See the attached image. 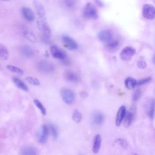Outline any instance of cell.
I'll use <instances>...</instances> for the list:
<instances>
[{
    "mask_svg": "<svg viewBox=\"0 0 155 155\" xmlns=\"http://www.w3.org/2000/svg\"><path fill=\"white\" fill-rule=\"evenodd\" d=\"M62 41L64 45L70 50H74L78 48V45L77 42L70 36L67 35H64L62 36Z\"/></svg>",
    "mask_w": 155,
    "mask_h": 155,
    "instance_id": "7",
    "label": "cell"
},
{
    "mask_svg": "<svg viewBox=\"0 0 155 155\" xmlns=\"http://www.w3.org/2000/svg\"><path fill=\"white\" fill-rule=\"evenodd\" d=\"M61 96L64 102L68 105L71 104L75 100V93L68 88H63L61 90Z\"/></svg>",
    "mask_w": 155,
    "mask_h": 155,
    "instance_id": "3",
    "label": "cell"
},
{
    "mask_svg": "<svg viewBox=\"0 0 155 155\" xmlns=\"http://www.w3.org/2000/svg\"><path fill=\"white\" fill-rule=\"evenodd\" d=\"M21 12L24 18L28 21H33L35 19V16L34 12L30 8L22 7L21 8Z\"/></svg>",
    "mask_w": 155,
    "mask_h": 155,
    "instance_id": "12",
    "label": "cell"
},
{
    "mask_svg": "<svg viewBox=\"0 0 155 155\" xmlns=\"http://www.w3.org/2000/svg\"><path fill=\"white\" fill-rule=\"evenodd\" d=\"M133 119V114L130 111H127L125 113V115L124 116V118L123 119L124 120V125L126 127L128 128L130 127L131 125L132 120Z\"/></svg>",
    "mask_w": 155,
    "mask_h": 155,
    "instance_id": "19",
    "label": "cell"
},
{
    "mask_svg": "<svg viewBox=\"0 0 155 155\" xmlns=\"http://www.w3.org/2000/svg\"><path fill=\"white\" fill-rule=\"evenodd\" d=\"M82 117L81 112L78 110H74L72 114V119L76 123H79L82 120Z\"/></svg>",
    "mask_w": 155,
    "mask_h": 155,
    "instance_id": "23",
    "label": "cell"
},
{
    "mask_svg": "<svg viewBox=\"0 0 155 155\" xmlns=\"http://www.w3.org/2000/svg\"><path fill=\"white\" fill-rule=\"evenodd\" d=\"M143 16L149 20H153L155 18V8L151 4H146L142 7Z\"/></svg>",
    "mask_w": 155,
    "mask_h": 155,
    "instance_id": "6",
    "label": "cell"
},
{
    "mask_svg": "<svg viewBox=\"0 0 155 155\" xmlns=\"http://www.w3.org/2000/svg\"><path fill=\"white\" fill-rule=\"evenodd\" d=\"M33 4L36 10L37 27L46 38L49 39L51 37V32L47 21L46 13L44 7L42 4L38 0H34Z\"/></svg>",
    "mask_w": 155,
    "mask_h": 155,
    "instance_id": "1",
    "label": "cell"
},
{
    "mask_svg": "<svg viewBox=\"0 0 155 155\" xmlns=\"http://www.w3.org/2000/svg\"><path fill=\"white\" fill-rule=\"evenodd\" d=\"M65 78L67 81L71 82H78L80 79L79 76L76 73L71 71H68L65 73Z\"/></svg>",
    "mask_w": 155,
    "mask_h": 155,
    "instance_id": "14",
    "label": "cell"
},
{
    "mask_svg": "<svg viewBox=\"0 0 155 155\" xmlns=\"http://www.w3.org/2000/svg\"><path fill=\"white\" fill-rule=\"evenodd\" d=\"M98 38L101 41L107 44L113 38V36L110 30H103L99 33Z\"/></svg>",
    "mask_w": 155,
    "mask_h": 155,
    "instance_id": "10",
    "label": "cell"
},
{
    "mask_svg": "<svg viewBox=\"0 0 155 155\" xmlns=\"http://www.w3.org/2000/svg\"><path fill=\"white\" fill-rule=\"evenodd\" d=\"M107 46L109 48L111 49H115L116 48H117L118 45H119V42L114 39V38H113L110 41H109L107 44Z\"/></svg>",
    "mask_w": 155,
    "mask_h": 155,
    "instance_id": "27",
    "label": "cell"
},
{
    "mask_svg": "<svg viewBox=\"0 0 155 155\" xmlns=\"http://www.w3.org/2000/svg\"><path fill=\"white\" fill-rule=\"evenodd\" d=\"M26 80L31 84L33 85H35V86H38V85H39L41 82L39 81V80L36 78H33V77H31V76H29V77H27L26 78Z\"/></svg>",
    "mask_w": 155,
    "mask_h": 155,
    "instance_id": "26",
    "label": "cell"
},
{
    "mask_svg": "<svg viewBox=\"0 0 155 155\" xmlns=\"http://www.w3.org/2000/svg\"><path fill=\"white\" fill-rule=\"evenodd\" d=\"M93 123L97 125V126H100L101 125L104 120V116L102 114V113H99V112H97L94 115H93Z\"/></svg>",
    "mask_w": 155,
    "mask_h": 155,
    "instance_id": "16",
    "label": "cell"
},
{
    "mask_svg": "<svg viewBox=\"0 0 155 155\" xmlns=\"http://www.w3.org/2000/svg\"><path fill=\"white\" fill-rule=\"evenodd\" d=\"M7 68L9 71H12V72H13L14 73H16V74H17L18 75H22L24 74V71H23V70L21 68H20L19 67H17L16 66H14V65H8L7 66Z\"/></svg>",
    "mask_w": 155,
    "mask_h": 155,
    "instance_id": "22",
    "label": "cell"
},
{
    "mask_svg": "<svg viewBox=\"0 0 155 155\" xmlns=\"http://www.w3.org/2000/svg\"><path fill=\"white\" fill-rule=\"evenodd\" d=\"M2 1H9V0H2Z\"/></svg>",
    "mask_w": 155,
    "mask_h": 155,
    "instance_id": "36",
    "label": "cell"
},
{
    "mask_svg": "<svg viewBox=\"0 0 155 155\" xmlns=\"http://www.w3.org/2000/svg\"><path fill=\"white\" fill-rule=\"evenodd\" d=\"M49 130L48 126L45 124L42 125L40 133L38 136V140L41 143H44L47 142L48 137Z\"/></svg>",
    "mask_w": 155,
    "mask_h": 155,
    "instance_id": "9",
    "label": "cell"
},
{
    "mask_svg": "<svg viewBox=\"0 0 155 155\" xmlns=\"http://www.w3.org/2000/svg\"><path fill=\"white\" fill-rule=\"evenodd\" d=\"M133 155H139V154H136V153H134Z\"/></svg>",
    "mask_w": 155,
    "mask_h": 155,
    "instance_id": "35",
    "label": "cell"
},
{
    "mask_svg": "<svg viewBox=\"0 0 155 155\" xmlns=\"http://www.w3.org/2000/svg\"><path fill=\"white\" fill-rule=\"evenodd\" d=\"M65 4L68 8H73L76 5V1L75 0H65Z\"/></svg>",
    "mask_w": 155,
    "mask_h": 155,
    "instance_id": "32",
    "label": "cell"
},
{
    "mask_svg": "<svg viewBox=\"0 0 155 155\" xmlns=\"http://www.w3.org/2000/svg\"><path fill=\"white\" fill-rule=\"evenodd\" d=\"M136 50L132 47H126L122 49L120 53V57L124 61H129L136 54Z\"/></svg>",
    "mask_w": 155,
    "mask_h": 155,
    "instance_id": "5",
    "label": "cell"
},
{
    "mask_svg": "<svg viewBox=\"0 0 155 155\" xmlns=\"http://www.w3.org/2000/svg\"><path fill=\"white\" fill-rule=\"evenodd\" d=\"M102 139L99 134H96L94 138L93 145V151L94 153H97L100 150L101 145Z\"/></svg>",
    "mask_w": 155,
    "mask_h": 155,
    "instance_id": "15",
    "label": "cell"
},
{
    "mask_svg": "<svg viewBox=\"0 0 155 155\" xmlns=\"http://www.w3.org/2000/svg\"><path fill=\"white\" fill-rule=\"evenodd\" d=\"M126 112H127L126 108L125 106L122 105L119 108V109L118 110V111H117V113L116 115V120H115L116 126L119 127L121 123L123 121V119L124 118Z\"/></svg>",
    "mask_w": 155,
    "mask_h": 155,
    "instance_id": "11",
    "label": "cell"
},
{
    "mask_svg": "<svg viewBox=\"0 0 155 155\" xmlns=\"http://www.w3.org/2000/svg\"><path fill=\"white\" fill-rule=\"evenodd\" d=\"M125 85L128 90H132L137 86V81L131 77H128L125 80Z\"/></svg>",
    "mask_w": 155,
    "mask_h": 155,
    "instance_id": "17",
    "label": "cell"
},
{
    "mask_svg": "<svg viewBox=\"0 0 155 155\" xmlns=\"http://www.w3.org/2000/svg\"><path fill=\"white\" fill-rule=\"evenodd\" d=\"M137 67L140 69H144L147 67V64L143 60H139L137 62Z\"/></svg>",
    "mask_w": 155,
    "mask_h": 155,
    "instance_id": "33",
    "label": "cell"
},
{
    "mask_svg": "<svg viewBox=\"0 0 155 155\" xmlns=\"http://www.w3.org/2000/svg\"><path fill=\"white\" fill-rule=\"evenodd\" d=\"M20 154L21 155H38V151L35 147L25 145L21 149Z\"/></svg>",
    "mask_w": 155,
    "mask_h": 155,
    "instance_id": "13",
    "label": "cell"
},
{
    "mask_svg": "<svg viewBox=\"0 0 155 155\" xmlns=\"http://www.w3.org/2000/svg\"><path fill=\"white\" fill-rule=\"evenodd\" d=\"M116 143L117 144H118L119 146H120L122 148H127L128 146V144L127 143V142L123 139H121V138H119V139H117L116 140Z\"/></svg>",
    "mask_w": 155,
    "mask_h": 155,
    "instance_id": "29",
    "label": "cell"
},
{
    "mask_svg": "<svg viewBox=\"0 0 155 155\" xmlns=\"http://www.w3.org/2000/svg\"><path fill=\"white\" fill-rule=\"evenodd\" d=\"M21 52L22 54L27 58H30L34 54V51L33 49L28 45H24L22 47Z\"/></svg>",
    "mask_w": 155,
    "mask_h": 155,
    "instance_id": "20",
    "label": "cell"
},
{
    "mask_svg": "<svg viewBox=\"0 0 155 155\" xmlns=\"http://www.w3.org/2000/svg\"><path fill=\"white\" fill-rule=\"evenodd\" d=\"M151 81V77H148V78H146L141 79L139 80L138 81H137V85L140 86V85L146 84L150 82Z\"/></svg>",
    "mask_w": 155,
    "mask_h": 155,
    "instance_id": "30",
    "label": "cell"
},
{
    "mask_svg": "<svg viewBox=\"0 0 155 155\" xmlns=\"http://www.w3.org/2000/svg\"><path fill=\"white\" fill-rule=\"evenodd\" d=\"M154 100L152 99L151 102L150 103V105L148 109V115L149 117L151 119L154 118Z\"/></svg>",
    "mask_w": 155,
    "mask_h": 155,
    "instance_id": "25",
    "label": "cell"
},
{
    "mask_svg": "<svg viewBox=\"0 0 155 155\" xmlns=\"http://www.w3.org/2000/svg\"><path fill=\"white\" fill-rule=\"evenodd\" d=\"M13 81L15 83V84L20 89L27 91L28 90V87L27 86V85L19 78H17V77H14L13 78Z\"/></svg>",
    "mask_w": 155,
    "mask_h": 155,
    "instance_id": "18",
    "label": "cell"
},
{
    "mask_svg": "<svg viewBox=\"0 0 155 155\" xmlns=\"http://www.w3.org/2000/svg\"><path fill=\"white\" fill-rule=\"evenodd\" d=\"M38 68L39 71L48 74L53 72L54 70V65L49 61L45 60H42L38 64Z\"/></svg>",
    "mask_w": 155,
    "mask_h": 155,
    "instance_id": "4",
    "label": "cell"
},
{
    "mask_svg": "<svg viewBox=\"0 0 155 155\" xmlns=\"http://www.w3.org/2000/svg\"><path fill=\"white\" fill-rule=\"evenodd\" d=\"M24 36L30 41H35V36L32 33H31L30 31H26L24 32Z\"/></svg>",
    "mask_w": 155,
    "mask_h": 155,
    "instance_id": "31",
    "label": "cell"
},
{
    "mask_svg": "<svg viewBox=\"0 0 155 155\" xmlns=\"http://www.w3.org/2000/svg\"><path fill=\"white\" fill-rule=\"evenodd\" d=\"M140 96V91L139 90H136L134 94H133V99L134 101H137Z\"/></svg>",
    "mask_w": 155,
    "mask_h": 155,
    "instance_id": "34",
    "label": "cell"
},
{
    "mask_svg": "<svg viewBox=\"0 0 155 155\" xmlns=\"http://www.w3.org/2000/svg\"><path fill=\"white\" fill-rule=\"evenodd\" d=\"M84 16L90 19H96L98 18V12L96 7L91 2L87 3L84 9Z\"/></svg>",
    "mask_w": 155,
    "mask_h": 155,
    "instance_id": "2",
    "label": "cell"
},
{
    "mask_svg": "<svg viewBox=\"0 0 155 155\" xmlns=\"http://www.w3.org/2000/svg\"><path fill=\"white\" fill-rule=\"evenodd\" d=\"M50 53L53 58L57 59L64 61L66 59L67 56L65 53L56 45H53L50 48Z\"/></svg>",
    "mask_w": 155,
    "mask_h": 155,
    "instance_id": "8",
    "label": "cell"
},
{
    "mask_svg": "<svg viewBox=\"0 0 155 155\" xmlns=\"http://www.w3.org/2000/svg\"><path fill=\"white\" fill-rule=\"evenodd\" d=\"M48 130H50L51 134L53 136V137L56 138L58 136V130H57L56 127L53 124H50L48 125Z\"/></svg>",
    "mask_w": 155,
    "mask_h": 155,
    "instance_id": "28",
    "label": "cell"
},
{
    "mask_svg": "<svg viewBox=\"0 0 155 155\" xmlns=\"http://www.w3.org/2000/svg\"><path fill=\"white\" fill-rule=\"evenodd\" d=\"M9 57V53L7 48L2 44H0V59L7 60Z\"/></svg>",
    "mask_w": 155,
    "mask_h": 155,
    "instance_id": "21",
    "label": "cell"
},
{
    "mask_svg": "<svg viewBox=\"0 0 155 155\" xmlns=\"http://www.w3.org/2000/svg\"><path fill=\"white\" fill-rule=\"evenodd\" d=\"M33 102L35 104V105L36 106V107L40 110L41 113L43 115H45L46 114V109H45V107L42 105V104L38 99H34Z\"/></svg>",
    "mask_w": 155,
    "mask_h": 155,
    "instance_id": "24",
    "label": "cell"
}]
</instances>
